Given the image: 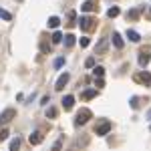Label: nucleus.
I'll use <instances>...</instances> for the list:
<instances>
[{"label":"nucleus","instance_id":"f257e3e1","mask_svg":"<svg viewBox=\"0 0 151 151\" xmlns=\"http://www.w3.org/2000/svg\"><path fill=\"white\" fill-rule=\"evenodd\" d=\"M77 22H79V26H81L83 32H91V30L97 28V20H95L93 16H81Z\"/></svg>","mask_w":151,"mask_h":151},{"label":"nucleus","instance_id":"f03ea898","mask_svg":"<svg viewBox=\"0 0 151 151\" xmlns=\"http://www.w3.org/2000/svg\"><path fill=\"white\" fill-rule=\"evenodd\" d=\"M91 117H93L91 109L83 107V109H79V113H77V117H75V125H85V123H87Z\"/></svg>","mask_w":151,"mask_h":151},{"label":"nucleus","instance_id":"7ed1b4c3","mask_svg":"<svg viewBox=\"0 0 151 151\" xmlns=\"http://www.w3.org/2000/svg\"><path fill=\"white\" fill-rule=\"evenodd\" d=\"M133 81L141 83V85H145V87H149V85H151V75L147 73V70H139V73L133 75Z\"/></svg>","mask_w":151,"mask_h":151},{"label":"nucleus","instance_id":"20e7f679","mask_svg":"<svg viewBox=\"0 0 151 151\" xmlns=\"http://www.w3.org/2000/svg\"><path fill=\"white\" fill-rule=\"evenodd\" d=\"M16 117V111L12 109V107H8V109H4L2 113H0V125H8L12 119Z\"/></svg>","mask_w":151,"mask_h":151},{"label":"nucleus","instance_id":"39448f33","mask_svg":"<svg viewBox=\"0 0 151 151\" xmlns=\"http://www.w3.org/2000/svg\"><path fill=\"white\" fill-rule=\"evenodd\" d=\"M111 127H113V125H111V121H107V119H105V121H101V123L95 127V135L103 137V135H107V133L111 131Z\"/></svg>","mask_w":151,"mask_h":151},{"label":"nucleus","instance_id":"423d86ee","mask_svg":"<svg viewBox=\"0 0 151 151\" xmlns=\"http://www.w3.org/2000/svg\"><path fill=\"white\" fill-rule=\"evenodd\" d=\"M81 10L83 12H95L99 10V0H85L81 4Z\"/></svg>","mask_w":151,"mask_h":151},{"label":"nucleus","instance_id":"0eeeda50","mask_svg":"<svg viewBox=\"0 0 151 151\" xmlns=\"http://www.w3.org/2000/svg\"><path fill=\"white\" fill-rule=\"evenodd\" d=\"M107 48H109V38H107V36H103V38L99 40L97 48H95V55H105V52H107Z\"/></svg>","mask_w":151,"mask_h":151},{"label":"nucleus","instance_id":"6e6552de","mask_svg":"<svg viewBox=\"0 0 151 151\" xmlns=\"http://www.w3.org/2000/svg\"><path fill=\"white\" fill-rule=\"evenodd\" d=\"M69 79H70V75H69V73H63V75L58 77L57 87H55V89H57V91H63V89H65V85L69 83Z\"/></svg>","mask_w":151,"mask_h":151},{"label":"nucleus","instance_id":"1a4fd4ad","mask_svg":"<svg viewBox=\"0 0 151 151\" xmlns=\"http://www.w3.org/2000/svg\"><path fill=\"white\" fill-rule=\"evenodd\" d=\"M149 60H151L149 50H147V48H141V52H139V65H141V67H147V65H149Z\"/></svg>","mask_w":151,"mask_h":151},{"label":"nucleus","instance_id":"9d476101","mask_svg":"<svg viewBox=\"0 0 151 151\" xmlns=\"http://www.w3.org/2000/svg\"><path fill=\"white\" fill-rule=\"evenodd\" d=\"M73 107H75V97H73V95H67V97L63 99V109H65V111H70Z\"/></svg>","mask_w":151,"mask_h":151},{"label":"nucleus","instance_id":"9b49d317","mask_svg":"<svg viewBox=\"0 0 151 151\" xmlns=\"http://www.w3.org/2000/svg\"><path fill=\"white\" fill-rule=\"evenodd\" d=\"M97 93H99L97 89H87V91H83V93H81V99H83V101H91V99L97 97Z\"/></svg>","mask_w":151,"mask_h":151},{"label":"nucleus","instance_id":"f8f14e48","mask_svg":"<svg viewBox=\"0 0 151 151\" xmlns=\"http://www.w3.org/2000/svg\"><path fill=\"white\" fill-rule=\"evenodd\" d=\"M28 141H30V145H40V143H42V133H40V131H35V133L28 137Z\"/></svg>","mask_w":151,"mask_h":151},{"label":"nucleus","instance_id":"ddd939ff","mask_svg":"<svg viewBox=\"0 0 151 151\" xmlns=\"http://www.w3.org/2000/svg\"><path fill=\"white\" fill-rule=\"evenodd\" d=\"M63 38H65V40H63V42H65V48H73V47H75V42H77L75 35H65Z\"/></svg>","mask_w":151,"mask_h":151},{"label":"nucleus","instance_id":"4468645a","mask_svg":"<svg viewBox=\"0 0 151 151\" xmlns=\"http://www.w3.org/2000/svg\"><path fill=\"white\" fill-rule=\"evenodd\" d=\"M127 38L131 40V42H139V40H141V35L137 32V30H131V28H127Z\"/></svg>","mask_w":151,"mask_h":151},{"label":"nucleus","instance_id":"2eb2a0df","mask_svg":"<svg viewBox=\"0 0 151 151\" xmlns=\"http://www.w3.org/2000/svg\"><path fill=\"white\" fill-rule=\"evenodd\" d=\"M139 14H141L139 8H133V10H129L125 16H127V20H139Z\"/></svg>","mask_w":151,"mask_h":151},{"label":"nucleus","instance_id":"dca6fc26","mask_svg":"<svg viewBox=\"0 0 151 151\" xmlns=\"http://www.w3.org/2000/svg\"><path fill=\"white\" fill-rule=\"evenodd\" d=\"M113 45H115V48H123V38H121V35L119 32H113Z\"/></svg>","mask_w":151,"mask_h":151},{"label":"nucleus","instance_id":"f3484780","mask_svg":"<svg viewBox=\"0 0 151 151\" xmlns=\"http://www.w3.org/2000/svg\"><path fill=\"white\" fill-rule=\"evenodd\" d=\"M119 14H121V10H119V6H111V8L107 10V16H109V18H117Z\"/></svg>","mask_w":151,"mask_h":151},{"label":"nucleus","instance_id":"a211bd4d","mask_svg":"<svg viewBox=\"0 0 151 151\" xmlns=\"http://www.w3.org/2000/svg\"><path fill=\"white\" fill-rule=\"evenodd\" d=\"M58 24H60V18L58 16H50L48 18V28H57Z\"/></svg>","mask_w":151,"mask_h":151},{"label":"nucleus","instance_id":"6ab92c4d","mask_svg":"<svg viewBox=\"0 0 151 151\" xmlns=\"http://www.w3.org/2000/svg\"><path fill=\"white\" fill-rule=\"evenodd\" d=\"M93 75H95V79H103L105 69L103 67H93Z\"/></svg>","mask_w":151,"mask_h":151},{"label":"nucleus","instance_id":"aec40b11","mask_svg":"<svg viewBox=\"0 0 151 151\" xmlns=\"http://www.w3.org/2000/svg\"><path fill=\"white\" fill-rule=\"evenodd\" d=\"M50 40H52V45H58V42H63V35L60 32H52V36H50Z\"/></svg>","mask_w":151,"mask_h":151},{"label":"nucleus","instance_id":"412c9836","mask_svg":"<svg viewBox=\"0 0 151 151\" xmlns=\"http://www.w3.org/2000/svg\"><path fill=\"white\" fill-rule=\"evenodd\" d=\"M57 115H58V111L55 107H48L47 109V119H57Z\"/></svg>","mask_w":151,"mask_h":151},{"label":"nucleus","instance_id":"4be33fe9","mask_svg":"<svg viewBox=\"0 0 151 151\" xmlns=\"http://www.w3.org/2000/svg\"><path fill=\"white\" fill-rule=\"evenodd\" d=\"M18 149H20V139L16 137V139L10 141V151H18Z\"/></svg>","mask_w":151,"mask_h":151},{"label":"nucleus","instance_id":"5701e85b","mask_svg":"<svg viewBox=\"0 0 151 151\" xmlns=\"http://www.w3.org/2000/svg\"><path fill=\"white\" fill-rule=\"evenodd\" d=\"M67 18H69V22H67V24H75V18H77V12H75V10H70Z\"/></svg>","mask_w":151,"mask_h":151},{"label":"nucleus","instance_id":"b1692460","mask_svg":"<svg viewBox=\"0 0 151 151\" xmlns=\"http://www.w3.org/2000/svg\"><path fill=\"white\" fill-rule=\"evenodd\" d=\"M8 135H10L8 129H2V131H0V141H6V139H8Z\"/></svg>","mask_w":151,"mask_h":151},{"label":"nucleus","instance_id":"393cba45","mask_svg":"<svg viewBox=\"0 0 151 151\" xmlns=\"http://www.w3.org/2000/svg\"><path fill=\"white\" fill-rule=\"evenodd\" d=\"M131 107L133 109H139V97H131Z\"/></svg>","mask_w":151,"mask_h":151},{"label":"nucleus","instance_id":"a878e982","mask_svg":"<svg viewBox=\"0 0 151 151\" xmlns=\"http://www.w3.org/2000/svg\"><path fill=\"white\" fill-rule=\"evenodd\" d=\"M0 18H4V20H10L12 16H10V12H6V10H2V8H0Z\"/></svg>","mask_w":151,"mask_h":151},{"label":"nucleus","instance_id":"bb28decb","mask_svg":"<svg viewBox=\"0 0 151 151\" xmlns=\"http://www.w3.org/2000/svg\"><path fill=\"white\" fill-rule=\"evenodd\" d=\"M63 65H65V58H63V57H58L57 60H55V69H60Z\"/></svg>","mask_w":151,"mask_h":151},{"label":"nucleus","instance_id":"cd10ccee","mask_svg":"<svg viewBox=\"0 0 151 151\" xmlns=\"http://www.w3.org/2000/svg\"><path fill=\"white\" fill-rule=\"evenodd\" d=\"M85 65H87L89 69H93V67H95V58H93V57H89L87 60H85Z\"/></svg>","mask_w":151,"mask_h":151},{"label":"nucleus","instance_id":"c85d7f7f","mask_svg":"<svg viewBox=\"0 0 151 151\" xmlns=\"http://www.w3.org/2000/svg\"><path fill=\"white\" fill-rule=\"evenodd\" d=\"M95 87H97V89L105 87V81H103V79H95Z\"/></svg>","mask_w":151,"mask_h":151},{"label":"nucleus","instance_id":"c756f323","mask_svg":"<svg viewBox=\"0 0 151 151\" xmlns=\"http://www.w3.org/2000/svg\"><path fill=\"white\" fill-rule=\"evenodd\" d=\"M63 149V143L60 141H55V145H52V151H60Z\"/></svg>","mask_w":151,"mask_h":151},{"label":"nucleus","instance_id":"7c9ffc66","mask_svg":"<svg viewBox=\"0 0 151 151\" xmlns=\"http://www.w3.org/2000/svg\"><path fill=\"white\" fill-rule=\"evenodd\" d=\"M89 42H91V40H89L87 36H83V38H81V47H83V48H85V47H89Z\"/></svg>","mask_w":151,"mask_h":151},{"label":"nucleus","instance_id":"2f4dec72","mask_svg":"<svg viewBox=\"0 0 151 151\" xmlns=\"http://www.w3.org/2000/svg\"><path fill=\"white\" fill-rule=\"evenodd\" d=\"M147 119H151V109H149V111H147Z\"/></svg>","mask_w":151,"mask_h":151},{"label":"nucleus","instance_id":"473e14b6","mask_svg":"<svg viewBox=\"0 0 151 151\" xmlns=\"http://www.w3.org/2000/svg\"><path fill=\"white\" fill-rule=\"evenodd\" d=\"M147 18H149V20H151V8H149V12H147Z\"/></svg>","mask_w":151,"mask_h":151},{"label":"nucleus","instance_id":"72a5a7b5","mask_svg":"<svg viewBox=\"0 0 151 151\" xmlns=\"http://www.w3.org/2000/svg\"><path fill=\"white\" fill-rule=\"evenodd\" d=\"M69 151H77V149H69Z\"/></svg>","mask_w":151,"mask_h":151},{"label":"nucleus","instance_id":"f704fd0d","mask_svg":"<svg viewBox=\"0 0 151 151\" xmlns=\"http://www.w3.org/2000/svg\"><path fill=\"white\" fill-rule=\"evenodd\" d=\"M18 2H22V0H18Z\"/></svg>","mask_w":151,"mask_h":151},{"label":"nucleus","instance_id":"c9c22d12","mask_svg":"<svg viewBox=\"0 0 151 151\" xmlns=\"http://www.w3.org/2000/svg\"><path fill=\"white\" fill-rule=\"evenodd\" d=\"M149 129H151V127H149Z\"/></svg>","mask_w":151,"mask_h":151}]
</instances>
